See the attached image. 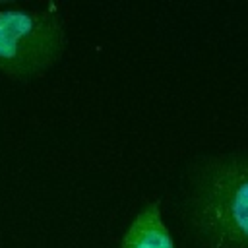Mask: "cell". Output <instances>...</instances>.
I'll return each instance as SVG.
<instances>
[{
	"instance_id": "obj_1",
	"label": "cell",
	"mask_w": 248,
	"mask_h": 248,
	"mask_svg": "<svg viewBox=\"0 0 248 248\" xmlns=\"http://www.w3.org/2000/svg\"><path fill=\"white\" fill-rule=\"evenodd\" d=\"M188 215L202 240L215 248H248V157L205 163L192 184Z\"/></svg>"
},
{
	"instance_id": "obj_2",
	"label": "cell",
	"mask_w": 248,
	"mask_h": 248,
	"mask_svg": "<svg viewBox=\"0 0 248 248\" xmlns=\"http://www.w3.org/2000/svg\"><path fill=\"white\" fill-rule=\"evenodd\" d=\"M66 29L54 8L0 10V72L31 78L48 70L64 52Z\"/></svg>"
},
{
	"instance_id": "obj_3",
	"label": "cell",
	"mask_w": 248,
	"mask_h": 248,
	"mask_svg": "<svg viewBox=\"0 0 248 248\" xmlns=\"http://www.w3.org/2000/svg\"><path fill=\"white\" fill-rule=\"evenodd\" d=\"M120 248H174L169 227L163 221L159 202H151L128 225Z\"/></svg>"
}]
</instances>
